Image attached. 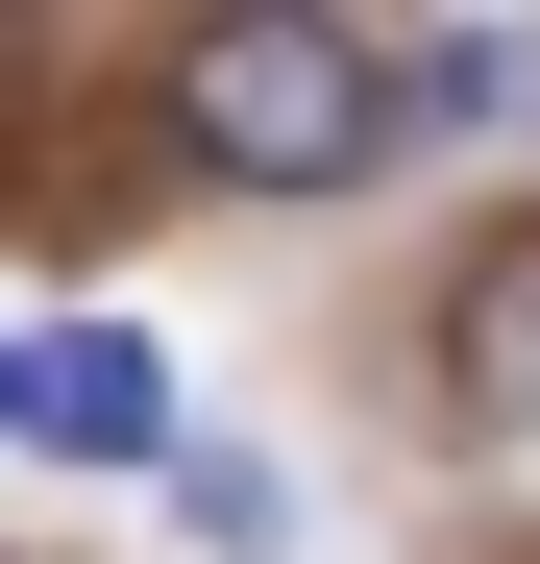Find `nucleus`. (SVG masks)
Here are the masks:
<instances>
[{"instance_id":"2","label":"nucleus","mask_w":540,"mask_h":564,"mask_svg":"<svg viewBox=\"0 0 540 564\" xmlns=\"http://www.w3.org/2000/svg\"><path fill=\"white\" fill-rule=\"evenodd\" d=\"M25 442H50V466H197L172 344H148V319H50V344H25Z\"/></svg>"},{"instance_id":"5","label":"nucleus","mask_w":540,"mask_h":564,"mask_svg":"<svg viewBox=\"0 0 540 564\" xmlns=\"http://www.w3.org/2000/svg\"><path fill=\"white\" fill-rule=\"evenodd\" d=\"M0 442H25V344H0Z\"/></svg>"},{"instance_id":"3","label":"nucleus","mask_w":540,"mask_h":564,"mask_svg":"<svg viewBox=\"0 0 540 564\" xmlns=\"http://www.w3.org/2000/svg\"><path fill=\"white\" fill-rule=\"evenodd\" d=\"M467 417H540V246L467 270Z\"/></svg>"},{"instance_id":"4","label":"nucleus","mask_w":540,"mask_h":564,"mask_svg":"<svg viewBox=\"0 0 540 564\" xmlns=\"http://www.w3.org/2000/svg\"><path fill=\"white\" fill-rule=\"evenodd\" d=\"M172 516H197L222 564H270V516H295V491H270V466H246V442H197V466H172Z\"/></svg>"},{"instance_id":"1","label":"nucleus","mask_w":540,"mask_h":564,"mask_svg":"<svg viewBox=\"0 0 540 564\" xmlns=\"http://www.w3.org/2000/svg\"><path fill=\"white\" fill-rule=\"evenodd\" d=\"M172 148H197L222 197H344V172L393 148V50L369 25H197L172 50Z\"/></svg>"}]
</instances>
